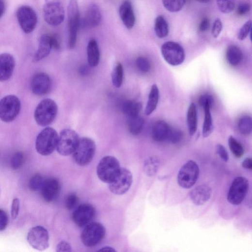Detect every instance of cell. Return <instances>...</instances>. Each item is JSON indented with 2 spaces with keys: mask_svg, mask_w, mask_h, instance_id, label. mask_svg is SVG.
I'll use <instances>...</instances> for the list:
<instances>
[{
  "mask_svg": "<svg viewBox=\"0 0 252 252\" xmlns=\"http://www.w3.org/2000/svg\"><path fill=\"white\" fill-rule=\"evenodd\" d=\"M57 113L58 106L56 103L52 99H46L37 107L34 117L39 125L46 127L54 121Z\"/></svg>",
  "mask_w": 252,
  "mask_h": 252,
  "instance_id": "obj_4",
  "label": "cell"
},
{
  "mask_svg": "<svg viewBox=\"0 0 252 252\" xmlns=\"http://www.w3.org/2000/svg\"><path fill=\"white\" fill-rule=\"evenodd\" d=\"M136 65L139 71L143 73L149 72L151 69L149 61L144 57H139L137 59Z\"/></svg>",
  "mask_w": 252,
  "mask_h": 252,
  "instance_id": "obj_41",
  "label": "cell"
},
{
  "mask_svg": "<svg viewBox=\"0 0 252 252\" xmlns=\"http://www.w3.org/2000/svg\"><path fill=\"white\" fill-rule=\"evenodd\" d=\"M127 125L129 132L133 136H138L142 132L144 121L140 115L128 118Z\"/></svg>",
  "mask_w": 252,
  "mask_h": 252,
  "instance_id": "obj_29",
  "label": "cell"
},
{
  "mask_svg": "<svg viewBox=\"0 0 252 252\" xmlns=\"http://www.w3.org/2000/svg\"><path fill=\"white\" fill-rule=\"evenodd\" d=\"M99 251H106V252H115L116 250H114L113 248L110 247H105L102 248Z\"/></svg>",
  "mask_w": 252,
  "mask_h": 252,
  "instance_id": "obj_57",
  "label": "cell"
},
{
  "mask_svg": "<svg viewBox=\"0 0 252 252\" xmlns=\"http://www.w3.org/2000/svg\"><path fill=\"white\" fill-rule=\"evenodd\" d=\"M230 149L232 153L239 158L243 156L244 149L242 145L234 137L231 136L228 141Z\"/></svg>",
  "mask_w": 252,
  "mask_h": 252,
  "instance_id": "obj_37",
  "label": "cell"
},
{
  "mask_svg": "<svg viewBox=\"0 0 252 252\" xmlns=\"http://www.w3.org/2000/svg\"><path fill=\"white\" fill-rule=\"evenodd\" d=\"M96 149V144L92 139L86 137L80 139L73 153L75 162L79 166L88 165L93 160Z\"/></svg>",
  "mask_w": 252,
  "mask_h": 252,
  "instance_id": "obj_1",
  "label": "cell"
},
{
  "mask_svg": "<svg viewBox=\"0 0 252 252\" xmlns=\"http://www.w3.org/2000/svg\"><path fill=\"white\" fill-rule=\"evenodd\" d=\"M200 174L198 164L193 160L186 163L180 169L177 181L179 185L184 189H190L197 181Z\"/></svg>",
  "mask_w": 252,
  "mask_h": 252,
  "instance_id": "obj_8",
  "label": "cell"
},
{
  "mask_svg": "<svg viewBox=\"0 0 252 252\" xmlns=\"http://www.w3.org/2000/svg\"><path fill=\"white\" fill-rule=\"evenodd\" d=\"M213 102V97L209 94H204V95L201 96L199 99V104L202 107L207 104L212 105Z\"/></svg>",
  "mask_w": 252,
  "mask_h": 252,
  "instance_id": "obj_50",
  "label": "cell"
},
{
  "mask_svg": "<svg viewBox=\"0 0 252 252\" xmlns=\"http://www.w3.org/2000/svg\"><path fill=\"white\" fill-rule=\"evenodd\" d=\"M220 11L224 14L232 12L235 8L236 0H217Z\"/></svg>",
  "mask_w": 252,
  "mask_h": 252,
  "instance_id": "obj_38",
  "label": "cell"
},
{
  "mask_svg": "<svg viewBox=\"0 0 252 252\" xmlns=\"http://www.w3.org/2000/svg\"><path fill=\"white\" fill-rule=\"evenodd\" d=\"M121 169L119 162L115 157L107 156L99 163L97 173L101 181L110 184L116 178Z\"/></svg>",
  "mask_w": 252,
  "mask_h": 252,
  "instance_id": "obj_2",
  "label": "cell"
},
{
  "mask_svg": "<svg viewBox=\"0 0 252 252\" xmlns=\"http://www.w3.org/2000/svg\"><path fill=\"white\" fill-rule=\"evenodd\" d=\"M87 58L90 67H94L98 65L100 60V52L97 42L94 39L91 40L87 48Z\"/></svg>",
  "mask_w": 252,
  "mask_h": 252,
  "instance_id": "obj_25",
  "label": "cell"
},
{
  "mask_svg": "<svg viewBox=\"0 0 252 252\" xmlns=\"http://www.w3.org/2000/svg\"><path fill=\"white\" fill-rule=\"evenodd\" d=\"M42 196L47 203H51L57 199L61 191V185L55 178H49L44 181L41 189Z\"/></svg>",
  "mask_w": 252,
  "mask_h": 252,
  "instance_id": "obj_18",
  "label": "cell"
},
{
  "mask_svg": "<svg viewBox=\"0 0 252 252\" xmlns=\"http://www.w3.org/2000/svg\"><path fill=\"white\" fill-rule=\"evenodd\" d=\"M120 18L126 28L132 29L135 24L136 17L134 9L130 1H124L120 7Z\"/></svg>",
  "mask_w": 252,
  "mask_h": 252,
  "instance_id": "obj_22",
  "label": "cell"
},
{
  "mask_svg": "<svg viewBox=\"0 0 252 252\" xmlns=\"http://www.w3.org/2000/svg\"><path fill=\"white\" fill-rule=\"evenodd\" d=\"M20 210V201L18 198L14 199L11 206V216L13 219L15 220L18 216Z\"/></svg>",
  "mask_w": 252,
  "mask_h": 252,
  "instance_id": "obj_48",
  "label": "cell"
},
{
  "mask_svg": "<svg viewBox=\"0 0 252 252\" xmlns=\"http://www.w3.org/2000/svg\"><path fill=\"white\" fill-rule=\"evenodd\" d=\"M159 97L160 94L158 87L156 84H153L151 88L145 110V113L146 115H150L155 111L158 104Z\"/></svg>",
  "mask_w": 252,
  "mask_h": 252,
  "instance_id": "obj_26",
  "label": "cell"
},
{
  "mask_svg": "<svg viewBox=\"0 0 252 252\" xmlns=\"http://www.w3.org/2000/svg\"><path fill=\"white\" fill-rule=\"evenodd\" d=\"M251 21L246 22L240 29L238 34V39L240 41L245 40L250 33L251 30Z\"/></svg>",
  "mask_w": 252,
  "mask_h": 252,
  "instance_id": "obj_43",
  "label": "cell"
},
{
  "mask_svg": "<svg viewBox=\"0 0 252 252\" xmlns=\"http://www.w3.org/2000/svg\"><path fill=\"white\" fill-rule=\"evenodd\" d=\"M80 138L76 131L66 129L62 130L58 137L56 149L58 153L64 156L73 154Z\"/></svg>",
  "mask_w": 252,
  "mask_h": 252,
  "instance_id": "obj_6",
  "label": "cell"
},
{
  "mask_svg": "<svg viewBox=\"0 0 252 252\" xmlns=\"http://www.w3.org/2000/svg\"><path fill=\"white\" fill-rule=\"evenodd\" d=\"M89 69L86 66H82L79 69V73L82 76H85L88 74Z\"/></svg>",
  "mask_w": 252,
  "mask_h": 252,
  "instance_id": "obj_56",
  "label": "cell"
},
{
  "mask_svg": "<svg viewBox=\"0 0 252 252\" xmlns=\"http://www.w3.org/2000/svg\"><path fill=\"white\" fill-rule=\"evenodd\" d=\"M72 251L70 244L66 241H61L56 247V251L58 252H70Z\"/></svg>",
  "mask_w": 252,
  "mask_h": 252,
  "instance_id": "obj_49",
  "label": "cell"
},
{
  "mask_svg": "<svg viewBox=\"0 0 252 252\" xmlns=\"http://www.w3.org/2000/svg\"><path fill=\"white\" fill-rule=\"evenodd\" d=\"M187 126L189 134L194 135L198 128V117L196 106L194 103L190 105L188 110Z\"/></svg>",
  "mask_w": 252,
  "mask_h": 252,
  "instance_id": "obj_27",
  "label": "cell"
},
{
  "mask_svg": "<svg viewBox=\"0 0 252 252\" xmlns=\"http://www.w3.org/2000/svg\"><path fill=\"white\" fill-rule=\"evenodd\" d=\"M164 7L169 12L176 13L184 6L186 0H162Z\"/></svg>",
  "mask_w": 252,
  "mask_h": 252,
  "instance_id": "obj_36",
  "label": "cell"
},
{
  "mask_svg": "<svg viewBox=\"0 0 252 252\" xmlns=\"http://www.w3.org/2000/svg\"><path fill=\"white\" fill-rule=\"evenodd\" d=\"M161 53L165 60L173 66L182 64L185 58V53L183 47L178 43L168 42L161 47Z\"/></svg>",
  "mask_w": 252,
  "mask_h": 252,
  "instance_id": "obj_12",
  "label": "cell"
},
{
  "mask_svg": "<svg viewBox=\"0 0 252 252\" xmlns=\"http://www.w3.org/2000/svg\"><path fill=\"white\" fill-rule=\"evenodd\" d=\"M102 20V14L99 6L93 4L87 8L82 19V26L85 28H92L99 26Z\"/></svg>",
  "mask_w": 252,
  "mask_h": 252,
  "instance_id": "obj_20",
  "label": "cell"
},
{
  "mask_svg": "<svg viewBox=\"0 0 252 252\" xmlns=\"http://www.w3.org/2000/svg\"><path fill=\"white\" fill-rule=\"evenodd\" d=\"M16 66V61L9 53L0 55V81L8 80L12 77Z\"/></svg>",
  "mask_w": 252,
  "mask_h": 252,
  "instance_id": "obj_19",
  "label": "cell"
},
{
  "mask_svg": "<svg viewBox=\"0 0 252 252\" xmlns=\"http://www.w3.org/2000/svg\"><path fill=\"white\" fill-rule=\"evenodd\" d=\"M249 188L248 179L243 176H237L233 180L228 193L227 199L232 205H237L242 203Z\"/></svg>",
  "mask_w": 252,
  "mask_h": 252,
  "instance_id": "obj_10",
  "label": "cell"
},
{
  "mask_svg": "<svg viewBox=\"0 0 252 252\" xmlns=\"http://www.w3.org/2000/svg\"><path fill=\"white\" fill-rule=\"evenodd\" d=\"M122 108L123 113L128 118L139 115L142 109V105L139 102L128 100L123 104Z\"/></svg>",
  "mask_w": 252,
  "mask_h": 252,
  "instance_id": "obj_31",
  "label": "cell"
},
{
  "mask_svg": "<svg viewBox=\"0 0 252 252\" xmlns=\"http://www.w3.org/2000/svg\"><path fill=\"white\" fill-rule=\"evenodd\" d=\"M197 1L202 3H207L210 1V0H197Z\"/></svg>",
  "mask_w": 252,
  "mask_h": 252,
  "instance_id": "obj_58",
  "label": "cell"
},
{
  "mask_svg": "<svg viewBox=\"0 0 252 252\" xmlns=\"http://www.w3.org/2000/svg\"><path fill=\"white\" fill-rule=\"evenodd\" d=\"M155 32L157 36L160 39L166 37L169 32L167 21L161 16H158L155 22Z\"/></svg>",
  "mask_w": 252,
  "mask_h": 252,
  "instance_id": "obj_30",
  "label": "cell"
},
{
  "mask_svg": "<svg viewBox=\"0 0 252 252\" xmlns=\"http://www.w3.org/2000/svg\"><path fill=\"white\" fill-rule=\"evenodd\" d=\"M251 6L247 3H241L237 7V13L240 16H244L250 11Z\"/></svg>",
  "mask_w": 252,
  "mask_h": 252,
  "instance_id": "obj_51",
  "label": "cell"
},
{
  "mask_svg": "<svg viewBox=\"0 0 252 252\" xmlns=\"http://www.w3.org/2000/svg\"><path fill=\"white\" fill-rule=\"evenodd\" d=\"M160 165V160L158 157L151 156L146 160L143 166L145 174L148 177L154 176L158 171Z\"/></svg>",
  "mask_w": 252,
  "mask_h": 252,
  "instance_id": "obj_28",
  "label": "cell"
},
{
  "mask_svg": "<svg viewBox=\"0 0 252 252\" xmlns=\"http://www.w3.org/2000/svg\"><path fill=\"white\" fill-rule=\"evenodd\" d=\"M78 197L75 194H71L67 197L65 200V206L69 210L73 209L78 203Z\"/></svg>",
  "mask_w": 252,
  "mask_h": 252,
  "instance_id": "obj_46",
  "label": "cell"
},
{
  "mask_svg": "<svg viewBox=\"0 0 252 252\" xmlns=\"http://www.w3.org/2000/svg\"><path fill=\"white\" fill-rule=\"evenodd\" d=\"M5 9L6 6L4 0H0V18H1L4 14Z\"/></svg>",
  "mask_w": 252,
  "mask_h": 252,
  "instance_id": "obj_55",
  "label": "cell"
},
{
  "mask_svg": "<svg viewBox=\"0 0 252 252\" xmlns=\"http://www.w3.org/2000/svg\"><path fill=\"white\" fill-rule=\"evenodd\" d=\"M21 109V102L15 95H9L0 101V119L9 123L17 117Z\"/></svg>",
  "mask_w": 252,
  "mask_h": 252,
  "instance_id": "obj_9",
  "label": "cell"
},
{
  "mask_svg": "<svg viewBox=\"0 0 252 252\" xmlns=\"http://www.w3.org/2000/svg\"><path fill=\"white\" fill-rule=\"evenodd\" d=\"M18 23L24 32L30 34L35 30L38 23V16L35 10L29 6H22L16 11Z\"/></svg>",
  "mask_w": 252,
  "mask_h": 252,
  "instance_id": "obj_11",
  "label": "cell"
},
{
  "mask_svg": "<svg viewBox=\"0 0 252 252\" xmlns=\"http://www.w3.org/2000/svg\"><path fill=\"white\" fill-rule=\"evenodd\" d=\"M133 183L131 172L126 168H121L116 178L110 183V192L116 195H122L127 192Z\"/></svg>",
  "mask_w": 252,
  "mask_h": 252,
  "instance_id": "obj_14",
  "label": "cell"
},
{
  "mask_svg": "<svg viewBox=\"0 0 252 252\" xmlns=\"http://www.w3.org/2000/svg\"><path fill=\"white\" fill-rule=\"evenodd\" d=\"M27 240L32 247L38 251H45L49 246L48 232L43 226L32 228L28 232Z\"/></svg>",
  "mask_w": 252,
  "mask_h": 252,
  "instance_id": "obj_13",
  "label": "cell"
},
{
  "mask_svg": "<svg viewBox=\"0 0 252 252\" xmlns=\"http://www.w3.org/2000/svg\"><path fill=\"white\" fill-rule=\"evenodd\" d=\"M59 136L53 128L47 127L38 135L36 141V149L43 156L51 154L57 147Z\"/></svg>",
  "mask_w": 252,
  "mask_h": 252,
  "instance_id": "obj_3",
  "label": "cell"
},
{
  "mask_svg": "<svg viewBox=\"0 0 252 252\" xmlns=\"http://www.w3.org/2000/svg\"><path fill=\"white\" fill-rule=\"evenodd\" d=\"M212 106L207 104L203 107L205 111V119L203 125V135L204 138L209 137L213 131L212 119L211 114Z\"/></svg>",
  "mask_w": 252,
  "mask_h": 252,
  "instance_id": "obj_32",
  "label": "cell"
},
{
  "mask_svg": "<svg viewBox=\"0 0 252 252\" xmlns=\"http://www.w3.org/2000/svg\"><path fill=\"white\" fill-rule=\"evenodd\" d=\"M9 224V217L5 211L0 209V232L4 231Z\"/></svg>",
  "mask_w": 252,
  "mask_h": 252,
  "instance_id": "obj_45",
  "label": "cell"
},
{
  "mask_svg": "<svg viewBox=\"0 0 252 252\" xmlns=\"http://www.w3.org/2000/svg\"><path fill=\"white\" fill-rule=\"evenodd\" d=\"M96 211L94 207L87 204L78 206L72 215L74 222L79 227H83L92 222L95 218Z\"/></svg>",
  "mask_w": 252,
  "mask_h": 252,
  "instance_id": "obj_16",
  "label": "cell"
},
{
  "mask_svg": "<svg viewBox=\"0 0 252 252\" xmlns=\"http://www.w3.org/2000/svg\"><path fill=\"white\" fill-rule=\"evenodd\" d=\"M44 182L42 176L40 174H36L32 177L29 183L30 190L32 191H37L41 190Z\"/></svg>",
  "mask_w": 252,
  "mask_h": 252,
  "instance_id": "obj_39",
  "label": "cell"
},
{
  "mask_svg": "<svg viewBox=\"0 0 252 252\" xmlns=\"http://www.w3.org/2000/svg\"><path fill=\"white\" fill-rule=\"evenodd\" d=\"M52 48V36L47 34L43 35L40 39L38 49L35 55L34 61L39 62L47 57Z\"/></svg>",
  "mask_w": 252,
  "mask_h": 252,
  "instance_id": "obj_24",
  "label": "cell"
},
{
  "mask_svg": "<svg viewBox=\"0 0 252 252\" xmlns=\"http://www.w3.org/2000/svg\"><path fill=\"white\" fill-rule=\"evenodd\" d=\"M51 80L45 73L35 74L31 82L32 92L37 96H41L48 94L51 88Z\"/></svg>",
  "mask_w": 252,
  "mask_h": 252,
  "instance_id": "obj_17",
  "label": "cell"
},
{
  "mask_svg": "<svg viewBox=\"0 0 252 252\" xmlns=\"http://www.w3.org/2000/svg\"><path fill=\"white\" fill-rule=\"evenodd\" d=\"M223 29V24L222 21L219 18H217L213 24L212 29V34L214 38H217Z\"/></svg>",
  "mask_w": 252,
  "mask_h": 252,
  "instance_id": "obj_44",
  "label": "cell"
},
{
  "mask_svg": "<svg viewBox=\"0 0 252 252\" xmlns=\"http://www.w3.org/2000/svg\"><path fill=\"white\" fill-rule=\"evenodd\" d=\"M242 165L244 169L251 171L252 169V160L251 158H247L245 159Z\"/></svg>",
  "mask_w": 252,
  "mask_h": 252,
  "instance_id": "obj_53",
  "label": "cell"
},
{
  "mask_svg": "<svg viewBox=\"0 0 252 252\" xmlns=\"http://www.w3.org/2000/svg\"><path fill=\"white\" fill-rule=\"evenodd\" d=\"M24 161V155L22 152H17L13 156L11 166L14 170H17L23 165Z\"/></svg>",
  "mask_w": 252,
  "mask_h": 252,
  "instance_id": "obj_40",
  "label": "cell"
},
{
  "mask_svg": "<svg viewBox=\"0 0 252 252\" xmlns=\"http://www.w3.org/2000/svg\"><path fill=\"white\" fill-rule=\"evenodd\" d=\"M226 58L230 65L233 66H237L242 59V51L237 46H231L227 50Z\"/></svg>",
  "mask_w": 252,
  "mask_h": 252,
  "instance_id": "obj_33",
  "label": "cell"
},
{
  "mask_svg": "<svg viewBox=\"0 0 252 252\" xmlns=\"http://www.w3.org/2000/svg\"><path fill=\"white\" fill-rule=\"evenodd\" d=\"M170 129L168 124L164 121H157L152 129V139L158 142L165 141L167 140Z\"/></svg>",
  "mask_w": 252,
  "mask_h": 252,
  "instance_id": "obj_23",
  "label": "cell"
},
{
  "mask_svg": "<svg viewBox=\"0 0 252 252\" xmlns=\"http://www.w3.org/2000/svg\"><path fill=\"white\" fill-rule=\"evenodd\" d=\"M210 21L208 18L205 17L203 18L199 25V30L202 32H205L209 28Z\"/></svg>",
  "mask_w": 252,
  "mask_h": 252,
  "instance_id": "obj_52",
  "label": "cell"
},
{
  "mask_svg": "<svg viewBox=\"0 0 252 252\" xmlns=\"http://www.w3.org/2000/svg\"><path fill=\"white\" fill-rule=\"evenodd\" d=\"M183 138L182 131L176 129H170L167 140L172 144L179 143Z\"/></svg>",
  "mask_w": 252,
  "mask_h": 252,
  "instance_id": "obj_42",
  "label": "cell"
},
{
  "mask_svg": "<svg viewBox=\"0 0 252 252\" xmlns=\"http://www.w3.org/2000/svg\"><path fill=\"white\" fill-rule=\"evenodd\" d=\"M218 155L224 162H227L229 160V155L225 147L222 144H218L216 147Z\"/></svg>",
  "mask_w": 252,
  "mask_h": 252,
  "instance_id": "obj_47",
  "label": "cell"
},
{
  "mask_svg": "<svg viewBox=\"0 0 252 252\" xmlns=\"http://www.w3.org/2000/svg\"><path fill=\"white\" fill-rule=\"evenodd\" d=\"M212 194L211 188L207 185H202L195 187L190 193L192 203L197 206L203 205L211 198Z\"/></svg>",
  "mask_w": 252,
  "mask_h": 252,
  "instance_id": "obj_21",
  "label": "cell"
},
{
  "mask_svg": "<svg viewBox=\"0 0 252 252\" xmlns=\"http://www.w3.org/2000/svg\"><path fill=\"white\" fill-rule=\"evenodd\" d=\"M252 119L249 116H244L239 120L238 128L239 132L243 135H249L252 132Z\"/></svg>",
  "mask_w": 252,
  "mask_h": 252,
  "instance_id": "obj_35",
  "label": "cell"
},
{
  "mask_svg": "<svg viewBox=\"0 0 252 252\" xmlns=\"http://www.w3.org/2000/svg\"><path fill=\"white\" fill-rule=\"evenodd\" d=\"M105 235L106 229L102 224L98 222H91L86 225L82 231L81 240L85 246L92 247L100 244Z\"/></svg>",
  "mask_w": 252,
  "mask_h": 252,
  "instance_id": "obj_7",
  "label": "cell"
},
{
  "mask_svg": "<svg viewBox=\"0 0 252 252\" xmlns=\"http://www.w3.org/2000/svg\"><path fill=\"white\" fill-rule=\"evenodd\" d=\"M69 28L68 47L73 49L76 46L78 33L80 26L79 8L77 0H71L68 7Z\"/></svg>",
  "mask_w": 252,
  "mask_h": 252,
  "instance_id": "obj_5",
  "label": "cell"
},
{
  "mask_svg": "<svg viewBox=\"0 0 252 252\" xmlns=\"http://www.w3.org/2000/svg\"><path fill=\"white\" fill-rule=\"evenodd\" d=\"M52 48L55 50H58L60 48V44L57 38L55 37L52 36Z\"/></svg>",
  "mask_w": 252,
  "mask_h": 252,
  "instance_id": "obj_54",
  "label": "cell"
},
{
  "mask_svg": "<svg viewBox=\"0 0 252 252\" xmlns=\"http://www.w3.org/2000/svg\"><path fill=\"white\" fill-rule=\"evenodd\" d=\"M44 17L49 25L57 26L64 21L65 10L63 5L58 2L46 4L43 9Z\"/></svg>",
  "mask_w": 252,
  "mask_h": 252,
  "instance_id": "obj_15",
  "label": "cell"
},
{
  "mask_svg": "<svg viewBox=\"0 0 252 252\" xmlns=\"http://www.w3.org/2000/svg\"><path fill=\"white\" fill-rule=\"evenodd\" d=\"M112 82L116 88H120L122 85L124 78V69L120 63H117L112 73Z\"/></svg>",
  "mask_w": 252,
  "mask_h": 252,
  "instance_id": "obj_34",
  "label": "cell"
}]
</instances>
